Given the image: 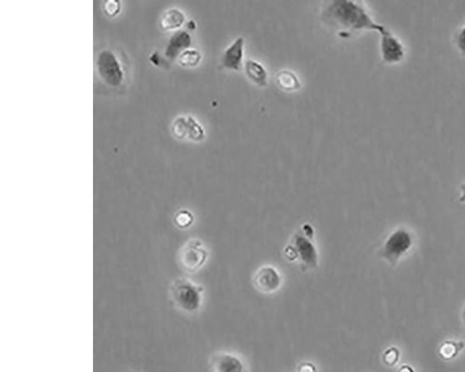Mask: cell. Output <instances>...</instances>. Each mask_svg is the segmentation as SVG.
<instances>
[{
  "label": "cell",
  "instance_id": "obj_6",
  "mask_svg": "<svg viewBox=\"0 0 465 372\" xmlns=\"http://www.w3.org/2000/svg\"><path fill=\"white\" fill-rule=\"evenodd\" d=\"M208 258V252L199 240H189L185 244L181 252L179 260L182 268L188 272L199 271L204 266Z\"/></svg>",
  "mask_w": 465,
  "mask_h": 372
},
{
  "label": "cell",
  "instance_id": "obj_26",
  "mask_svg": "<svg viewBox=\"0 0 465 372\" xmlns=\"http://www.w3.org/2000/svg\"><path fill=\"white\" fill-rule=\"evenodd\" d=\"M461 318H463V322H464V324L465 326V307H464V309L463 311V315H461Z\"/></svg>",
  "mask_w": 465,
  "mask_h": 372
},
{
  "label": "cell",
  "instance_id": "obj_24",
  "mask_svg": "<svg viewBox=\"0 0 465 372\" xmlns=\"http://www.w3.org/2000/svg\"><path fill=\"white\" fill-rule=\"evenodd\" d=\"M460 189H461V194H460V197H459V202L463 203L465 202V182L461 184Z\"/></svg>",
  "mask_w": 465,
  "mask_h": 372
},
{
  "label": "cell",
  "instance_id": "obj_3",
  "mask_svg": "<svg viewBox=\"0 0 465 372\" xmlns=\"http://www.w3.org/2000/svg\"><path fill=\"white\" fill-rule=\"evenodd\" d=\"M204 289L190 279L180 278L170 287V297L179 310L187 314L197 312L202 307Z\"/></svg>",
  "mask_w": 465,
  "mask_h": 372
},
{
  "label": "cell",
  "instance_id": "obj_23",
  "mask_svg": "<svg viewBox=\"0 0 465 372\" xmlns=\"http://www.w3.org/2000/svg\"><path fill=\"white\" fill-rule=\"evenodd\" d=\"M297 372H318L315 365L312 363H302V365L299 366Z\"/></svg>",
  "mask_w": 465,
  "mask_h": 372
},
{
  "label": "cell",
  "instance_id": "obj_5",
  "mask_svg": "<svg viewBox=\"0 0 465 372\" xmlns=\"http://www.w3.org/2000/svg\"><path fill=\"white\" fill-rule=\"evenodd\" d=\"M96 66L104 82L113 87L120 85L123 80V71L118 58L111 51L104 49L99 52Z\"/></svg>",
  "mask_w": 465,
  "mask_h": 372
},
{
  "label": "cell",
  "instance_id": "obj_20",
  "mask_svg": "<svg viewBox=\"0 0 465 372\" xmlns=\"http://www.w3.org/2000/svg\"><path fill=\"white\" fill-rule=\"evenodd\" d=\"M193 221H194L193 215H192L191 212H189L188 211H185H185H180L178 213L176 214L175 216L176 225L181 228H188V226H190L192 225Z\"/></svg>",
  "mask_w": 465,
  "mask_h": 372
},
{
  "label": "cell",
  "instance_id": "obj_10",
  "mask_svg": "<svg viewBox=\"0 0 465 372\" xmlns=\"http://www.w3.org/2000/svg\"><path fill=\"white\" fill-rule=\"evenodd\" d=\"M214 372H245V366L237 356L232 354H218L211 360Z\"/></svg>",
  "mask_w": 465,
  "mask_h": 372
},
{
  "label": "cell",
  "instance_id": "obj_13",
  "mask_svg": "<svg viewBox=\"0 0 465 372\" xmlns=\"http://www.w3.org/2000/svg\"><path fill=\"white\" fill-rule=\"evenodd\" d=\"M185 13L178 8H171L163 13L161 25L164 30L178 29L184 25Z\"/></svg>",
  "mask_w": 465,
  "mask_h": 372
},
{
  "label": "cell",
  "instance_id": "obj_16",
  "mask_svg": "<svg viewBox=\"0 0 465 372\" xmlns=\"http://www.w3.org/2000/svg\"><path fill=\"white\" fill-rule=\"evenodd\" d=\"M202 61V54L196 49H186L179 56L180 65L185 66V68H194Z\"/></svg>",
  "mask_w": 465,
  "mask_h": 372
},
{
  "label": "cell",
  "instance_id": "obj_11",
  "mask_svg": "<svg viewBox=\"0 0 465 372\" xmlns=\"http://www.w3.org/2000/svg\"><path fill=\"white\" fill-rule=\"evenodd\" d=\"M192 43V39L188 32L179 30L175 32L168 40L167 48L165 49L166 56L173 60L180 56L188 49Z\"/></svg>",
  "mask_w": 465,
  "mask_h": 372
},
{
  "label": "cell",
  "instance_id": "obj_9",
  "mask_svg": "<svg viewBox=\"0 0 465 372\" xmlns=\"http://www.w3.org/2000/svg\"><path fill=\"white\" fill-rule=\"evenodd\" d=\"M244 56V39L237 37L221 57V65L223 68L238 71L242 66Z\"/></svg>",
  "mask_w": 465,
  "mask_h": 372
},
{
  "label": "cell",
  "instance_id": "obj_21",
  "mask_svg": "<svg viewBox=\"0 0 465 372\" xmlns=\"http://www.w3.org/2000/svg\"><path fill=\"white\" fill-rule=\"evenodd\" d=\"M455 44L461 54L465 55V25L455 35Z\"/></svg>",
  "mask_w": 465,
  "mask_h": 372
},
{
  "label": "cell",
  "instance_id": "obj_2",
  "mask_svg": "<svg viewBox=\"0 0 465 372\" xmlns=\"http://www.w3.org/2000/svg\"><path fill=\"white\" fill-rule=\"evenodd\" d=\"M315 230L310 225L301 226L293 235L292 242L284 249V255L290 261H298L302 270L315 269L318 264V249L314 243Z\"/></svg>",
  "mask_w": 465,
  "mask_h": 372
},
{
  "label": "cell",
  "instance_id": "obj_25",
  "mask_svg": "<svg viewBox=\"0 0 465 372\" xmlns=\"http://www.w3.org/2000/svg\"><path fill=\"white\" fill-rule=\"evenodd\" d=\"M398 372H416V371H415L414 368H412L411 366L403 365L401 366L399 370H398Z\"/></svg>",
  "mask_w": 465,
  "mask_h": 372
},
{
  "label": "cell",
  "instance_id": "obj_7",
  "mask_svg": "<svg viewBox=\"0 0 465 372\" xmlns=\"http://www.w3.org/2000/svg\"><path fill=\"white\" fill-rule=\"evenodd\" d=\"M380 54L383 62L395 63L400 62L405 56V46L397 37H395L388 28L380 33Z\"/></svg>",
  "mask_w": 465,
  "mask_h": 372
},
{
  "label": "cell",
  "instance_id": "obj_1",
  "mask_svg": "<svg viewBox=\"0 0 465 372\" xmlns=\"http://www.w3.org/2000/svg\"><path fill=\"white\" fill-rule=\"evenodd\" d=\"M326 18L347 31L371 29L382 33L385 26L372 19L367 8L352 0H333L324 11Z\"/></svg>",
  "mask_w": 465,
  "mask_h": 372
},
{
  "label": "cell",
  "instance_id": "obj_17",
  "mask_svg": "<svg viewBox=\"0 0 465 372\" xmlns=\"http://www.w3.org/2000/svg\"><path fill=\"white\" fill-rule=\"evenodd\" d=\"M173 132L174 135L179 139H184L186 136H188V118H185V116H178V118L173 121Z\"/></svg>",
  "mask_w": 465,
  "mask_h": 372
},
{
  "label": "cell",
  "instance_id": "obj_12",
  "mask_svg": "<svg viewBox=\"0 0 465 372\" xmlns=\"http://www.w3.org/2000/svg\"><path fill=\"white\" fill-rule=\"evenodd\" d=\"M245 73L247 77L260 87H266L268 81V74L266 68L261 63L254 60H248L245 63Z\"/></svg>",
  "mask_w": 465,
  "mask_h": 372
},
{
  "label": "cell",
  "instance_id": "obj_18",
  "mask_svg": "<svg viewBox=\"0 0 465 372\" xmlns=\"http://www.w3.org/2000/svg\"><path fill=\"white\" fill-rule=\"evenodd\" d=\"M189 122L188 137L194 141H200L204 138V130L200 126L199 122L192 116H187Z\"/></svg>",
  "mask_w": 465,
  "mask_h": 372
},
{
  "label": "cell",
  "instance_id": "obj_4",
  "mask_svg": "<svg viewBox=\"0 0 465 372\" xmlns=\"http://www.w3.org/2000/svg\"><path fill=\"white\" fill-rule=\"evenodd\" d=\"M414 246V237L406 228H397L388 235L378 251L379 257L388 261L391 266L400 261Z\"/></svg>",
  "mask_w": 465,
  "mask_h": 372
},
{
  "label": "cell",
  "instance_id": "obj_22",
  "mask_svg": "<svg viewBox=\"0 0 465 372\" xmlns=\"http://www.w3.org/2000/svg\"><path fill=\"white\" fill-rule=\"evenodd\" d=\"M104 8L106 14L114 16L120 10V3L118 0H107V1L104 2Z\"/></svg>",
  "mask_w": 465,
  "mask_h": 372
},
{
  "label": "cell",
  "instance_id": "obj_8",
  "mask_svg": "<svg viewBox=\"0 0 465 372\" xmlns=\"http://www.w3.org/2000/svg\"><path fill=\"white\" fill-rule=\"evenodd\" d=\"M281 275L278 270L270 266L261 267L254 278V287L261 293L277 292L281 286Z\"/></svg>",
  "mask_w": 465,
  "mask_h": 372
},
{
  "label": "cell",
  "instance_id": "obj_14",
  "mask_svg": "<svg viewBox=\"0 0 465 372\" xmlns=\"http://www.w3.org/2000/svg\"><path fill=\"white\" fill-rule=\"evenodd\" d=\"M278 86L285 92H295L300 89V80L295 73L290 70H281L275 75Z\"/></svg>",
  "mask_w": 465,
  "mask_h": 372
},
{
  "label": "cell",
  "instance_id": "obj_15",
  "mask_svg": "<svg viewBox=\"0 0 465 372\" xmlns=\"http://www.w3.org/2000/svg\"><path fill=\"white\" fill-rule=\"evenodd\" d=\"M465 342L463 341H453V340H446L440 345L438 348V354L442 359L452 360L459 356V354L464 350Z\"/></svg>",
  "mask_w": 465,
  "mask_h": 372
},
{
  "label": "cell",
  "instance_id": "obj_19",
  "mask_svg": "<svg viewBox=\"0 0 465 372\" xmlns=\"http://www.w3.org/2000/svg\"><path fill=\"white\" fill-rule=\"evenodd\" d=\"M400 352L397 347H392L383 352V360L385 365L394 367L399 361Z\"/></svg>",
  "mask_w": 465,
  "mask_h": 372
}]
</instances>
